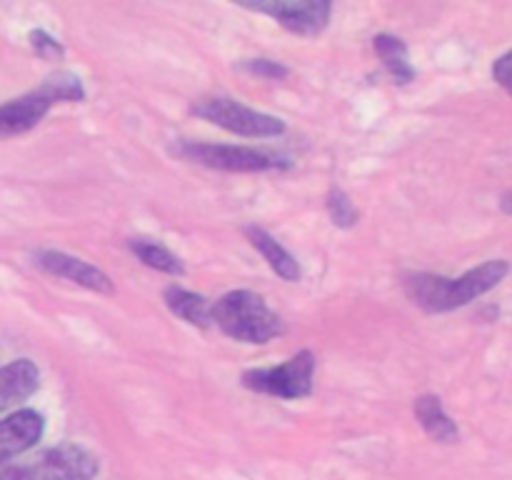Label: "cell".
I'll return each instance as SVG.
<instances>
[{"instance_id":"8fae6325","label":"cell","mask_w":512,"mask_h":480,"mask_svg":"<svg viewBox=\"0 0 512 480\" xmlns=\"http://www.w3.org/2000/svg\"><path fill=\"white\" fill-rule=\"evenodd\" d=\"M40 370L33 360L20 358L0 368V413L15 408L38 390Z\"/></svg>"},{"instance_id":"4fadbf2b","label":"cell","mask_w":512,"mask_h":480,"mask_svg":"<svg viewBox=\"0 0 512 480\" xmlns=\"http://www.w3.org/2000/svg\"><path fill=\"white\" fill-rule=\"evenodd\" d=\"M163 300L170 313L175 318L185 320L188 325H195V328H210L213 325V315H210L213 303L205 295H198L193 290H185L183 285L173 283L163 290Z\"/></svg>"},{"instance_id":"ba28073f","label":"cell","mask_w":512,"mask_h":480,"mask_svg":"<svg viewBox=\"0 0 512 480\" xmlns=\"http://www.w3.org/2000/svg\"><path fill=\"white\" fill-rule=\"evenodd\" d=\"M33 260L40 270L55 275V278H63L68 280V283L80 285V288L93 290V293H115L113 280H110L103 270L85 263V260L73 258V255L63 253V250H38V253L33 255Z\"/></svg>"},{"instance_id":"ffe728a7","label":"cell","mask_w":512,"mask_h":480,"mask_svg":"<svg viewBox=\"0 0 512 480\" xmlns=\"http://www.w3.org/2000/svg\"><path fill=\"white\" fill-rule=\"evenodd\" d=\"M30 48H33L35 55H40L43 60H60L65 55V48L60 45V40L40 28L30 30Z\"/></svg>"},{"instance_id":"6da1fadb","label":"cell","mask_w":512,"mask_h":480,"mask_svg":"<svg viewBox=\"0 0 512 480\" xmlns=\"http://www.w3.org/2000/svg\"><path fill=\"white\" fill-rule=\"evenodd\" d=\"M510 273V263L503 258H493L480 263L478 268L458 275V278H445L433 273H410L403 278L405 295L413 300L425 313H450L463 305L473 303L480 295L498 288Z\"/></svg>"},{"instance_id":"7c38bea8","label":"cell","mask_w":512,"mask_h":480,"mask_svg":"<svg viewBox=\"0 0 512 480\" xmlns=\"http://www.w3.org/2000/svg\"><path fill=\"white\" fill-rule=\"evenodd\" d=\"M245 235H248L250 245L263 255L265 263L270 265V270H273L280 280H285V283H298V280L303 278L298 258H295L280 240H275L268 230H263L260 225H248V228H245Z\"/></svg>"},{"instance_id":"603a6c76","label":"cell","mask_w":512,"mask_h":480,"mask_svg":"<svg viewBox=\"0 0 512 480\" xmlns=\"http://www.w3.org/2000/svg\"><path fill=\"white\" fill-rule=\"evenodd\" d=\"M500 210H503V213L512 215V190H508V193H505L503 198H500Z\"/></svg>"},{"instance_id":"44dd1931","label":"cell","mask_w":512,"mask_h":480,"mask_svg":"<svg viewBox=\"0 0 512 480\" xmlns=\"http://www.w3.org/2000/svg\"><path fill=\"white\" fill-rule=\"evenodd\" d=\"M493 80L505 90V93L512 95V50L505 55H500L493 65Z\"/></svg>"},{"instance_id":"d6986e66","label":"cell","mask_w":512,"mask_h":480,"mask_svg":"<svg viewBox=\"0 0 512 480\" xmlns=\"http://www.w3.org/2000/svg\"><path fill=\"white\" fill-rule=\"evenodd\" d=\"M243 73L255 75V78H263V80H285L290 75V70L285 68L283 63L278 60H270V58H248L238 65Z\"/></svg>"},{"instance_id":"9c48e42d","label":"cell","mask_w":512,"mask_h":480,"mask_svg":"<svg viewBox=\"0 0 512 480\" xmlns=\"http://www.w3.org/2000/svg\"><path fill=\"white\" fill-rule=\"evenodd\" d=\"M45 420L38 410L23 408L0 420V465L25 453L43 438Z\"/></svg>"},{"instance_id":"7402d4cb","label":"cell","mask_w":512,"mask_h":480,"mask_svg":"<svg viewBox=\"0 0 512 480\" xmlns=\"http://www.w3.org/2000/svg\"><path fill=\"white\" fill-rule=\"evenodd\" d=\"M0 480H25V468H18V465H0Z\"/></svg>"},{"instance_id":"5bb4252c","label":"cell","mask_w":512,"mask_h":480,"mask_svg":"<svg viewBox=\"0 0 512 480\" xmlns=\"http://www.w3.org/2000/svg\"><path fill=\"white\" fill-rule=\"evenodd\" d=\"M415 418H418V423L423 425V430L435 440V443H458V425H455V420L445 413L438 395H420V398L415 400Z\"/></svg>"},{"instance_id":"3957f363","label":"cell","mask_w":512,"mask_h":480,"mask_svg":"<svg viewBox=\"0 0 512 480\" xmlns=\"http://www.w3.org/2000/svg\"><path fill=\"white\" fill-rule=\"evenodd\" d=\"M173 153L188 163L203 168L225 170V173H268V170H288L290 160L250 145L228 143H200V140H178Z\"/></svg>"},{"instance_id":"52a82bcc","label":"cell","mask_w":512,"mask_h":480,"mask_svg":"<svg viewBox=\"0 0 512 480\" xmlns=\"http://www.w3.org/2000/svg\"><path fill=\"white\" fill-rule=\"evenodd\" d=\"M98 470V458L90 450L63 443L45 450L30 468H25V480H95Z\"/></svg>"},{"instance_id":"30bf717a","label":"cell","mask_w":512,"mask_h":480,"mask_svg":"<svg viewBox=\"0 0 512 480\" xmlns=\"http://www.w3.org/2000/svg\"><path fill=\"white\" fill-rule=\"evenodd\" d=\"M53 105L55 103L48 98V93H45L40 85L33 93L20 95V98L3 103L0 105V138L33 130L35 125L48 115V110L53 108Z\"/></svg>"},{"instance_id":"8992f818","label":"cell","mask_w":512,"mask_h":480,"mask_svg":"<svg viewBox=\"0 0 512 480\" xmlns=\"http://www.w3.org/2000/svg\"><path fill=\"white\" fill-rule=\"evenodd\" d=\"M243 8L263 13L283 25L288 33L313 38L320 35L330 23L333 3L330 0H255V3H240Z\"/></svg>"},{"instance_id":"7a4b0ae2","label":"cell","mask_w":512,"mask_h":480,"mask_svg":"<svg viewBox=\"0 0 512 480\" xmlns=\"http://www.w3.org/2000/svg\"><path fill=\"white\" fill-rule=\"evenodd\" d=\"M210 315L228 338L240 340V343L263 345L285 333L280 315L273 313L268 303L253 290H230L223 298L215 300Z\"/></svg>"},{"instance_id":"5b68a950","label":"cell","mask_w":512,"mask_h":480,"mask_svg":"<svg viewBox=\"0 0 512 480\" xmlns=\"http://www.w3.org/2000/svg\"><path fill=\"white\" fill-rule=\"evenodd\" d=\"M193 113L228 133L245 135V138H278L288 130L283 120L275 115L260 113V110L248 108L233 98H223V95L200 98L193 105Z\"/></svg>"},{"instance_id":"e0dca14e","label":"cell","mask_w":512,"mask_h":480,"mask_svg":"<svg viewBox=\"0 0 512 480\" xmlns=\"http://www.w3.org/2000/svg\"><path fill=\"white\" fill-rule=\"evenodd\" d=\"M40 88L48 93V98L53 103H83L85 100V88L80 83L78 75L73 73H55L40 83Z\"/></svg>"},{"instance_id":"277c9868","label":"cell","mask_w":512,"mask_h":480,"mask_svg":"<svg viewBox=\"0 0 512 480\" xmlns=\"http://www.w3.org/2000/svg\"><path fill=\"white\" fill-rule=\"evenodd\" d=\"M240 380L245 388L260 395H273L283 400L308 398L315 383V355L310 350H300L280 365L245 370Z\"/></svg>"},{"instance_id":"ac0fdd59","label":"cell","mask_w":512,"mask_h":480,"mask_svg":"<svg viewBox=\"0 0 512 480\" xmlns=\"http://www.w3.org/2000/svg\"><path fill=\"white\" fill-rule=\"evenodd\" d=\"M325 208H328V215L330 220H333V225H338V228L350 230L358 225L360 220L358 208H355L353 200L348 198V193H345L343 188H330L328 200H325Z\"/></svg>"},{"instance_id":"9a60e30c","label":"cell","mask_w":512,"mask_h":480,"mask_svg":"<svg viewBox=\"0 0 512 480\" xmlns=\"http://www.w3.org/2000/svg\"><path fill=\"white\" fill-rule=\"evenodd\" d=\"M373 50L380 58V63H383V68L388 70L390 78H393V83L408 85L410 80H415V68L408 60L405 40H400L398 35L380 33L373 38Z\"/></svg>"},{"instance_id":"2e32d148","label":"cell","mask_w":512,"mask_h":480,"mask_svg":"<svg viewBox=\"0 0 512 480\" xmlns=\"http://www.w3.org/2000/svg\"><path fill=\"white\" fill-rule=\"evenodd\" d=\"M130 250L135 253V258L140 260L148 268L160 270V273H168L173 278H180L185 275V265L173 250H168L165 245H160L158 240H148V238H130Z\"/></svg>"}]
</instances>
